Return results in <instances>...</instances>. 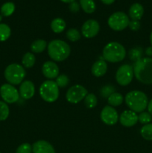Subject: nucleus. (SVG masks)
<instances>
[{
  "mask_svg": "<svg viewBox=\"0 0 152 153\" xmlns=\"http://www.w3.org/2000/svg\"><path fill=\"white\" fill-rule=\"evenodd\" d=\"M133 68L139 82L145 85L152 84V58H141L134 63Z\"/></svg>",
  "mask_w": 152,
  "mask_h": 153,
  "instance_id": "f257e3e1",
  "label": "nucleus"
},
{
  "mask_svg": "<svg viewBox=\"0 0 152 153\" xmlns=\"http://www.w3.org/2000/svg\"><path fill=\"white\" fill-rule=\"evenodd\" d=\"M125 102L131 111L141 113L147 108L148 100L145 94L139 91H133L125 96Z\"/></svg>",
  "mask_w": 152,
  "mask_h": 153,
  "instance_id": "f03ea898",
  "label": "nucleus"
},
{
  "mask_svg": "<svg viewBox=\"0 0 152 153\" xmlns=\"http://www.w3.org/2000/svg\"><path fill=\"white\" fill-rule=\"evenodd\" d=\"M71 49L68 43L61 40H52L48 45L49 57L55 61H63L70 55Z\"/></svg>",
  "mask_w": 152,
  "mask_h": 153,
  "instance_id": "7ed1b4c3",
  "label": "nucleus"
},
{
  "mask_svg": "<svg viewBox=\"0 0 152 153\" xmlns=\"http://www.w3.org/2000/svg\"><path fill=\"white\" fill-rule=\"evenodd\" d=\"M126 56L125 47L117 42H111L104 46L103 49V57L107 61L117 63L123 61Z\"/></svg>",
  "mask_w": 152,
  "mask_h": 153,
  "instance_id": "20e7f679",
  "label": "nucleus"
},
{
  "mask_svg": "<svg viewBox=\"0 0 152 153\" xmlns=\"http://www.w3.org/2000/svg\"><path fill=\"white\" fill-rule=\"evenodd\" d=\"M4 78L10 85H17L22 83L25 77V70L22 65L18 64H11L6 67L4 70Z\"/></svg>",
  "mask_w": 152,
  "mask_h": 153,
  "instance_id": "39448f33",
  "label": "nucleus"
},
{
  "mask_svg": "<svg viewBox=\"0 0 152 153\" xmlns=\"http://www.w3.org/2000/svg\"><path fill=\"white\" fill-rule=\"evenodd\" d=\"M40 94L44 101L54 102L59 97V89L56 82L52 80L45 81L40 87Z\"/></svg>",
  "mask_w": 152,
  "mask_h": 153,
  "instance_id": "423d86ee",
  "label": "nucleus"
},
{
  "mask_svg": "<svg viewBox=\"0 0 152 153\" xmlns=\"http://www.w3.org/2000/svg\"><path fill=\"white\" fill-rule=\"evenodd\" d=\"M108 25L114 31H122L129 25V17L124 12L118 11L113 13L108 19Z\"/></svg>",
  "mask_w": 152,
  "mask_h": 153,
  "instance_id": "0eeeda50",
  "label": "nucleus"
},
{
  "mask_svg": "<svg viewBox=\"0 0 152 153\" xmlns=\"http://www.w3.org/2000/svg\"><path fill=\"white\" fill-rule=\"evenodd\" d=\"M134 68L130 64H123L118 69L116 73V79L118 84L122 86H127L133 80Z\"/></svg>",
  "mask_w": 152,
  "mask_h": 153,
  "instance_id": "6e6552de",
  "label": "nucleus"
},
{
  "mask_svg": "<svg viewBox=\"0 0 152 153\" xmlns=\"http://www.w3.org/2000/svg\"><path fill=\"white\" fill-rule=\"evenodd\" d=\"M87 91L84 87L80 85H76L71 87L66 92V98L70 103L76 104L80 102L87 95Z\"/></svg>",
  "mask_w": 152,
  "mask_h": 153,
  "instance_id": "1a4fd4ad",
  "label": "nucleus"
},
{
  "mask_svg": "<svg viewBox=\"0 0 152 153\" xmlns=\"http://www.w3.org/2000/svg\"><path fill=\"white\" fill-rule=\"evenodd\" d=\"M0 95L4 102L12 104L19 100V93L15 87L10 84H4L0 88Z\"/></svg>",
  "mask_w": 152,
  "mask_h": 153,
  "instance_id": "9d476101",
  "label": "nucleus"
},
{
  "mask_svg": "<svg viewBox=\"0 0 152 153\" xmlns=\"http://www.w3.org/2000/svg\"><path fill=\"white\" fill-rule=\"evenodd\" d=\"M101 119L106 125L113 126L118 122L119 114L114 108L107 105L102 109L101 112Z\"/></svg>",
  "mask_w": 152,
  "mask_h": 153,
  "instance_id": "9b49d317",
  "label": "nucleus"
},
{
  "mask_svg": "<svg viewBox=\"0 0 152 153\" xmlns=\"http://www.w3.org/2000/svg\"><path fill=\"white\" fill-rule=\"evenodd\" d=\"M100 25L95 19H88L82 25L81 31L83 37L86 38H92L98 34Z\"/></svg>",
  "mask_w": 152,
  "mask_h": 153,
  "instance_id": "f8f14e48",
  "label": "nucleus"
},
{
  "mask_svg": "<svg viewBox=\"0 0 152 153\" xmlns=\"http://www.w3.org/2000/svg\"><path fill=\"white\" fill-rule=\"evenodd\" d=\"M119 121L125 127L134 126L138 122V115L133 111H125L121 114Z\"/></svg>",
  "mask_w": 152,
  "mask_h": 153,
  "instance_id": "ddd939ff",
  "label": "nucleus"
},
{
  "mask_svg": "<svg viewBox=\"0 0 152 153\" xmlns=\"http://www.w3.org/2000/svg\"><path fill=\"white\" fill-rule=\"evenodd\" d=\"M19 96L24 100L32 98L35 93V87L31 81H25L22 82L19 87Z\"/></svg>",
  "mask_w": 152,
  "mask_h": 153,
  "instance_id": "4468645a",
  "label": "nucleus"
},
{
  "mask_svg": "<svg viewBox=\"0 0 152 153\" xmlns=\"http://www.w3.org/2000/svg\"><path fill=\"white\" fill-rule=\"evenodd\" d=\"M42 72L45 77L49 79H55L59 74V68L53 61H46L43 64Z\"/></svg>",
  "mask_w": 152,
  "mask_h": 153,
  "instance_id": "2eb2a0df",
  "label": "nucleus"
},
{
  "mask_svg": "<svg viewBox=\"0 0 152 153\" xmlns=\"http://www.w3.org/2000/svg\"><path fill=\"white\" fill-rule=\"evenodd\" d=\"M34 153H55V149L52 144L46 140H38L32 146Z\"/></svg>",
  "mask_w": 152,
  "mask_h": 153,
  "instance_id": "dca6fc26",
  "label": "nucleus"
},
{
  "mask_svg": "<svg viewBox=\"0 0 152 153\" xmlns=\"http://www.w3.org/2000/svg\"><path fill=\"white\" fill-rule=\"evenodd\" d=\"M107 64L104 60H98L93 64L92 67V73L95 77H101L106 73Z\"/></svg>",
  "mask_w": 152,
  "mask_h": 153,
  "instance_id": "f3484780",
  "label": "nucleus"
},
{
  "mask_svg": "<svg viewBox=\"0 0 152 153\" xmlns=\"http://www.w3.org/2000/svg\"><path fill=\"white\" fill-rule=\"evenodd\" d=\"M144 8L139 3H134L129 9V16L132 20L139 21L143 16Z\"/></svg>",
  "mask_w": 152,
  "mask_h": 153,
  "instance_id": "a211bd4d",
  "label": "nucleus"
},
{
  "mask_svg": "<svg viewBox=\"0 0 152 153\" xmlns=\"http://www.w3.org/2000/svg\"><path fill=\"white\" fill-rule=\"evenodd\" d=\"M66 28V22L62 18H55L51 22V28L55 33H61Z\"/></svg>",
  "mask_w": 152,
  "mask_h": 153,
  "instance_id": "6ab92c4d",
  "label": "nucleus"
},
{
  "mask_svg": "<svg viewBox=\"0 0 152 153\" xmlns=\"http://www.w3.org/2000/svg\"><path fill=\"white\" fill-rule=\"evenodd\" d=\"M46 46L47 43L46 40L39 39L33 42L31 46V49L34 53H41L46 49Z\"/></svg>",
  "mask_w": 152,
  "mask_h": 153,
  "instance_id": "aec40b11",
  "label": "nucleus"
},
{
  "mask_svg": "<svg viewBox=\"0 0 152 153\" xmlns=\"http://www.w3.org/2000/svg\"><path fill=\"white\" fill-rule=\"evenodd\" d=\"M124 101V97L119 93H113L107 98V102L111 106H119L122 104Z\"/></svg>",
  "mask_w": 152,
  "mask_h": 153,
  "instance_id": "412c9836",
  "label": "nucleus"
},
{
  "mask_svg": "<svg viewBox=\"0 0 152 153\" xmlns=\"http://www.w3.org/2000/svg\"><path fill=\"white\" fill-rule=\"evenodd\" d=\"M36 58L35 56L33 53H30V52H27L23 55L22 59V65L25 68H31L35 64Z\"/></svg>",
  "mask_w": 152,
  "mask_h": 153,
  "instance_id": "4be33fe9",
  "label": "nucleus"
},
{
  "mask_svg": "<svg viewBox=\"0 0 152 153\" xmlns=\"http://www.w3.org/2000/svg\"><path fill=\"white\" fill-rule=\"evenodd\" d=\"M80 4L85 13H92L95 11V4L93 0H80Z\"/></svg>",
  "mask_w": 152,
  "mask_h": 153,
  "instance_id": "5701e85b",
  "label": "nucleus"
},
{
  "mask_svg": "<svg viewBox=\"0 0 152 153\" xmlns=\"http://www.w3.org/2000/svg\"><path fill=\"white\" fill-rule=\"evenodd\" d=\"M11 34L10 28L4 23H0V42L7 40Z\"/></svg>",
  "mask_w": 152,
  "mask_h": 153,
  "instance_id": "b1692460",
  "label": "nucleus"
},
{
  "mask_svg": "<svg viewBox=\"0 0 152 153\" xmlns=\"http://www.w3.org/2000/svg\"><path fill=\"white\" fill-rule=\"evenodd\" d=\"M15 10V5L13 2H6L1 7V13L3 16H9L13 14Z\"/></svg>",
  "mask_w": 152,
  "mask_h": 153,
  "instance_id": "393cba45",
  "label": "nucleus"
},
{
  "mask_svg": "<svg viewBox=\"0 0 152 153\" xmlns=\"http://www.w3.org/2000/svg\"><path fill=\"white\" fill-rule=\"evenodd\" d=\"M142 137L147 140H152V123H148L145 125L141 128Z\"/></svg>",
  "mask_w": 152,
  "mask_h": 153,
  "instance_id": "a878e982",
  "label": "nucleus"
},
{
  "mask_svg": "<svg viewBox=\"0 0 152 153\" xmlns=\"http://www.w3.org/2000/svg\"><path fill=\"white\" fill-rule=\"evenodd\" d=\"M98 100L97 97L93 94H89L84 98V104L88 108H93L96 106Z\"/></svg>",
  "mask_w": 152,
  "mask_h": 153,
  "instance_id": "bb28decb",
  "label": "nucleus"
},
{
  "mask_svg": "<svg viewBox=\"0 0 152 153\" xmlns=\"http://www.w3.org/2000/svg\"><path fill=\"white\" fill-rule=\"evenodd\" d=\"M129 58L131 61H137L142 58V49L139 47H135L129 51Z\"/></svg>",
  "mask_w": 152,
  "mask_h": 153,
  "instance_id": "cd10ccee",
  "label": "nucleus"
},
{
  "mask_svg": "<svg viewBox=\"0 0 152 153\" xmlns=\"http://www.w3.org/2000/svg\"><path fill=\"white\" fill-rule=\"evenodd\" d=\"M10 113L9 107L7 103L4 102L0 101V121H4L7 119Z\"/></svg>",
  "mask_w": 152,
  "mask_h": 153,
  "instance_id": "c85d7f7f",
  "label": "nucleus"
},
{
  "mask_svg": "<svg viewBox=\"0 0 152 153\" xmlns=\"http://www.w3.org/2000/svg\"><path fill=\"white\" fill-rule=\"evenodd\" d=\"M66 37L70 41L75 42L80 40V34L75 28H70L66 31Z\"/></svg>",
  "mask_w": 152,
  "mask_h": 153,
  "instance_id": "c756f323",
  "label": "nucleus"
},
{
  "mask_svg": "<svg viewBox=\"0 0 152 153\" xmlns=\"http://www.w3.org/2000/svg\"><path fill=\"white\" fill-rule=\"evenodd\" d=\"M100 93L103 98H108L111 94L115 93V88L113 85H105L101 88Z\"/></svg>",
  "mask_w": 152,
  "mask_h": 153,
  "instance_id": "7c9ffc66",
  "label": "nucleus"
},
{
  "mask_svg": "<svg viewBox=\"0 0 152 153\" xmlns=\"http://www.w3.org/2000/svg\"><path fill=\"white\" fill-rule=\"evenodd\" d=\"M69 82V79L68 76H66V75H61V76H58L56 78V84L58 87L60 88H65L68 85Z\"/></svg>",
  "mask_w": 152,
  "mask_h": 153,
  "instance_id": "2f4dec72",
  "label": "nucleus"
},
{
  "mask_svg": "<svg viewBox=\"0 0 152 153\" xmlns=\"http://www.w3.org/2000/svg\"><path fill=\"white\" fill-rule=\"evenodd\" d=\"M151 115L148 112H141L138 116V121H139V123H141L142 124H145V125L148 124L151 121Z\"/></svg>",
  "mask_w": 152,
  "mask_h": 153,
  "instance_id": "473e14b6",
  "label": "nucleus"
},
{
  "mask_svg": "<svg viewBox=\"0 0 152 153\" xmlns=\"http://www.w3.org/2000/svg\"><path fill=\"white\" fill-rule=\"evenodd\" d=\"M32 152V146L28 143H25L21 144L16 149V153H31Z\"/></svg>",
  "mask_w": 152,
  "mask_h": 153,
  "instance_id": "72a5a7b5",
  "label": "nucleus"
},
{
  "mask_svg": "<svg viewBox=\"0 0 152 153\" xmlns=\"http://www.w3.org/2000/svg\"><path fill=\"white\" fill-rule=\"evenodd\" d=\"M128 26L132 31H137L140 28V22L137 20H131L130 21Z\"/></svg>",
  "mask_w": 152,
  "mask_h": 153,
  "instance_id": "f704fd0d",
  "label": "nucleus"
},
{
  "mask_svg": "<svg viewBox=\"0 0 152 153\" xmlns=\"http://www.w3.org/2000/svg\"><path fill=\"white\" fill-rule=\"evenodd\" d=\"M69 10L72 13H77L80 10V5H79L78 3L75 2V1H73V2L70 3L69 6Z\"/></svg>",
  "mask_w": 152,
  "mask_h": 153,
  "instance_id": "c9c22d12",
  "label": "nucleus"
},
{
  "mask_svg": "<svg viewBox=\"0 0 152 153\" xmlns=\"http://www.w3.org/2000/svg\"><path fill=\"white\" fill-rule=\"evenodd\" d=\"M148 113L150 114L151 115H152V99L148 102Z\"/></svg>",
  "mask_w": 152,
  "mask_h": 153,
  "instance_id": "e433bc0d",
  "label": "nucleus"
},
{
  "mask_svg": "<svg viewBox=\"0 0 152 153\" xmlns=\"http://www.w3.org/2000/svg\"><path fill=\"white\" fill-rule=\"evenodd\" d=\"M145 54L148 56H152V46H149L145 49Z\"/></svg>",
  "mask_w": 152,
  "mask_h": 153,
  "instance_id": "4c0bfd02",
  "label": "nucleus"
},
{
  "mask_svg": "<svg viewBox=\"0 0 152 153\" xmlns=\"http://www.w3.org/2000/svg\"><path fill=\"white\" fill-rule=\"evenodd\" d=\"M101 1L105 4H111L114 2L115 0H101Z\"/></svg>",
  "mask_w": 152,
  "mask_h": 153,
  "instance_id": "58836bf2",
  "label": "nucleus"
},
{
  "mask_svg": "<svg viewBox=\"0 0 152 153\" xmlns=\"http://www.w3.org/2000/svg\"><path fill=\"white\" fill-rule=\"evenodd\" d=\"M61 1L65 3H72L73 2V1H75V0H61Z\"/></svg>",
  "mask_w": 152,
  "mask_h": 153,
  "instance_id": "ea45409f",
  "label": "nucleus"
},
{
  "mask_svg": "<svg viewBox=\"0 0 152 153\" xmlns=\"http://www.w3.org/2000/svg\"><path fill=\"white\" fill-rule=\"evenodd\" d=\"M150 40H151V46H152V32L151 33V36H150Z\"/></svg>",
  "mask_w": 152,
  "mask_h": 153,
  "instance_id": "a19ab883",
  "label": "nucleus"
},
{
  "mask_svg": "<svg viewBox=\"0 0 152 153\" xmlns=\"http://www.w3.org/2000/svg\"><path fill=\"white\" fill-rule=\"evenodd\" d=\"M1 20V16H0V21Z\"/></svg>",
  "mask_w": 152,
  "mask_h": 153,
  "instance_id": "79ce46f5",
  "label": "nucleus"
},
{
  "mask_svg": "<svg viewBox=\"0 0 152 153\" xmlns=\"http://www.w3.org/2000/svg\"><path fill=\"white\" fill-rule=\"evenodd\" d=\"M0 153H1V152H0Z\"/></svg>",
  "mask_w": 152,
  "mask_h": 153,
  "instance_id": "37998d69",
  "label": "nucleus"
}]
</instances>
